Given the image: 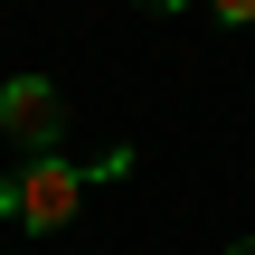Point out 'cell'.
<instances>
[{"label":"cell","instance_id":"1","mask_svg":"<svg viewBox=\"0 0 255 255\" xmlns=\"http://www.w3.org/2000/svg\"><path fill=\"white\" fill-rule=\"evenodd\" d=\"M76 208H85V170L66 151H28L19 170H0V227L57 237V227H76Z\"/></svg>","mask_w":255,"mask_h":255},{"label":"cell","instance_id":"2","mask_svg":"<svg viewBox=\"0 0 255 255\" xmlns=\"http://www.w3.org/2000/svg\"><path fill=\"white\" fill-rule=\"evenodd\" d=\"M0 132H9L19 151H57V142H66V95H57V76H9V85H0Z\"/></svg>","mask_w":255,"mask_h":255},{"label":"cell","instance_id":"3","mask_svg":"<svg viewBox=\"0 0 255 255\" xmlns=\"http://www.w3.org/2000/svg\"><path fill=\"white\" fill-rule=\"evenodd\" d=\"M208 9H218L227 28H255V0H208Z\"/></svg>","mask_w":255,"mask_h":255},{"label":"cell","instance_id":"5","mask_svg":"<svg viewBox=\"0 0 255 255\" xmlns=\"http://www.w3.org/2000/svg\"><path fill=\"white\" fill-rule=\"evenodd\" d=\"M227 255H255V237H237V246H227Z\"/></svg>","mask_w":255,"mask_h":255},{"label":"cell","instance_id":"4","mask_svg":"<svg viewBox=\"0 0 255 255\" xmlns=\"http://www.w3.org/2000/svg\"><path fill=\"white\" fill-rule=\"evenodd\" d=\"M142 9H161V19H170V9H189V0H142Z\"/></svg>","mask_w":255,"mask_h":255}]
</instances>
